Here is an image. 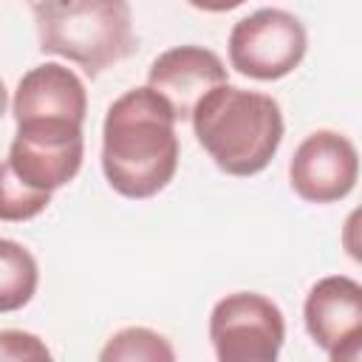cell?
Wrapping results in <instances>:
<instances>
[{"instance_id": "cell-1", "label": "cell", "mask_w": 362, "mask_h": 362, "mask_svg": "<svg viewBox=\"0 0 362 362\" xmlns=\"http://www.w3.org/2000/svg\"><path fill=\"white\" fill-rule=\"evenodd\" d=\"M178 170V136L170 105L150 88H130L105 113L102 173L133 201L158 195Z\"/></svg>"}, {"instance_id": "cell-2", "label": "cell", "mask_w": 362, "mask_h": 362, "mask_svg": "<svg viewBox=\"0 0 362 362\" xmlns=\"http://www.w3.org/2000/svg\"><path fill=\"white\" fill-rule=\"evenodd\" d=\"M198 144L226 175L249 178L269 167L283 141V110L277 99L238 85H215L192 107Z\"/></svg>"}, {"instance_id": "cell-3", "label": "cell", "mask_w": 362, "mask_h": 362, "mask_svg": "<svg viewBox=\"0 0 362 362\" xmlns=\"http://www.w3.org/2000/svg\"><path fill=\"white\" fill-rule=\"evenodd\" d=\"M34 25L42 54L76 62L90 79L122 62L136 45L127 0H40Z\"/></svg>"}, {"instance_id": "cell-4", "label": "cell", "mask_w": 362, "mask_h": 362, "mask_svg": "<svg viewBox=\"0 0 362 362\" xmlns=\"http://www.w3.org/2000/svg\"><path fill=\"white\" fill-rule=\"evenodd\" d=\"M209 339L221 362H274L286 339V320L266 294L232 291L212 305Z\"/></svg>"}, {"instance_id": "cell-5", "label": "cell", "mask_w": 362, "mask_h": 362, "mask_svg": "<svg viewBox=\"0 0 362 362\" xmlns=\"http://www.w3.org/2000/svg\"><path fill=\"white\" fill-rule=\"evenodd\" d=\"M308 34L303 23L283 8H257L229 31V65L260 82L288 76L305 57Z\"/></svg>"}, {"instance_id": "cell-6", "label": "cell", "mask_w": 362, "mask_h": 362, "mask_svg": "<svg viewBox=\"0 0 362 362\" xmlns=\"http://www.w3.org/2000/svg\"><path fill=\"white\" fill-rule=\"evenodd\" d=\"M85 156L82 124L23 122L8 147L11 170L34 189L54 192L76 178Z\"/></svg>"}, {"instance_id": "cell-7", "label": "cell", "mask_w": 362, "mask_h": 362, "mask_svg": "<svg viewBox=\"0 0 362 362\" xmlns=\"http://www.w3.org/2000/svg\"><path fill=\"white\" fill-rule=\"evenodd\" d=\"M303 322L317 348L334 362L362 354V286L348 274L317 280L303 303Z\"/></svg>"}, {"instance_id": "cell-8", "label": "cell", "mask_w": 362, "mask_h": 362, "mask_svg": "<svg viewBox=\"0 0 362 362\" xmlns=\"http://www.w3.org/2000/svg\"><path fill=\"white\" fill-rule=\"evenodd\" d=\"M356 175L359 153L354 141L337 130L308 133L288 161V184L308 204L342 201L356 187Z\"/></svg>"}, {"instance_id": "cell-9", "label": "cell", "mask_w": 362, "mask_h": 362, "mask_svg": "<svg viewBox=\"0 0 362 362\" xmlns=\"http://www.w3.org/2000/svg\"><path fill=\"white\" fill-rule=\"evenodd\" d=\"M229 82L221 57L204 45H175L161 51L150 71L147 85L170 105L175 122H187L198 99L215 85Z\"/></svg>"}, {"instance_id": "cell-10", "label": "cell", "mask_w": 362, "mask_h": 362, "mask_svg": "<svg viewBox=\"0 0 362 362\" xmlns=\"http://www.w3.org/2000/svg\"><path fill=\"white\" fill-rule=\"evenodd\" d=\"M14 122H74L82 124L88 113V90L82 79L59 62H45L23 74L11 102Z\"/></svg>"}, {"instance_id": "cell-11", "label": "cell", "mask_w": 362, "mask_h": 362, "mask_svg": "<svg viewBox=\"0 0 362 362\" xmlns=\"http://www.w3.org/2000/svg\"><path fill=\"white\" fill-rule=\"evenodd\" d=\"M40 269L34 255L8 238H0V314L20 311L37 294Z\"/></svg>"}, {"instance_id": "cell-12", "label": "cell", "mask_w": 362, "mask_h": 362, "mask_svg": "<svg viewBox=\"0 0 362 362\" xmlns=\"http://www.w3.org/2000/svg\"><path fill=\"white\" fill-rule=\"evenodd\" d=\"M102 362H173L175 351L173 345L153 328L130 325L116 331L107 345L99 351Z\"/></svg>"}, {"instance_id": "cell-13", "label": "cell", "mask_w": 362, "mask_h": 362, "mask_svg": "<svg viewBox=\"0 0 362 362\" xmlns=\"http://www.w3.org/2000/svg\"><path fill=\"white\" fill-rule=\"evenodd\" d=\"M54 192H42L28 187L6 161H0V221L8 223H23L37 218L40 212L48 209Z\"/></svg>"}, {"instance_id": "cell-14", "label": "cell", "mask_w": 362, "mask_h": 362, "mask_svg": "<svg viewBox=\"0 0 362 362\" xmlns=\"http://www.w3.org/2000/svg\"><path fill=\"white\" fill-rule=\"evenodd\" d=\"M31 359H51V351L37 334L28 331H0V362H31Z\"/></svg>"}, {"instance_id": "cell-15", "label": "cell", "mask_w": 362, "mask_h": 362, "mask_svg": "<svg viewBox=\"0 0 362 362\" xmlns=\"http://www.w3.org/2000/svg\"><path fill=\"white\" fill-rule=\"evenodd\" d=\"M192 8L198 11H209V14H223V11H232L238 6H243L246 0H187Z\"/></svg>"}, {"instance_id": "cell-16", "label": "cell", "mask_w": 362, "mask_h": 362, "mask_svg": "<svg viewBox=\"0 0 362 362\" xmlns=\"http://www.w3.org/2000/svg\"><path fill=\"white\" fill-rule=\"evenodd\" d=\"M6 105H8V93H6L3 79H0V119H3V113H6Z\"/></svg>"}]
</instances>
